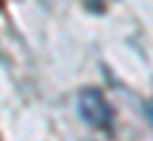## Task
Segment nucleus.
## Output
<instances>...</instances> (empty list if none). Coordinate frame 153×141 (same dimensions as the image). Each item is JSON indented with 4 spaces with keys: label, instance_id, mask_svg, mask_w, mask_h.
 Segmentation results:
<instances>
[{
    "label": "nucleus",
    "instance_id": "obj_1",
    "mask_svg": "<svg viewBox=\"0 0 153 141\" xmlns=\"http://www.w3.org/2000/svg\"><path fill=\"white\" fill-rule=\"evenodd\" d=\"M79 116L88 121V124L94 127H102V130H108L111 121H114V107L108 104V99L102 96V90H97V87H82L79 90Z\"/></svg>",
    "mask_w": 153,
    "mask_h": 141
}]
</instances>
